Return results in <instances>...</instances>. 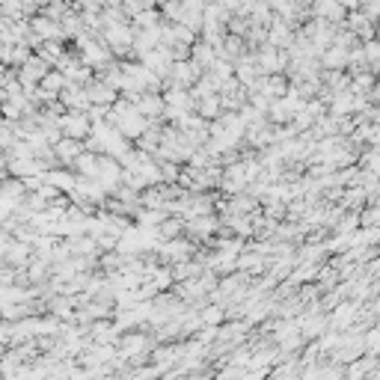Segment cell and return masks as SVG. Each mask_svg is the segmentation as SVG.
I'll return each instance as SVG.
<instances>
[{
    "instance_id": "cell-7",
    "label": "cell",
    "mask_w": 380,
    "mask_h": 380,
    "mask_svg": "<svg viewBox=\"0 0 380 380\" xmlns=\"http://www.w3.org/2000/svg\"><path fill=\"white\" fill-rule=\"evenodd\" d=\"M6 262L10 264H15V267H21V264H27V258H30V249L24 247V244H15V247H10L6 249Z\"/></svg>"
},
{
    "instance_id": "cell-6",
    "label": "cell",
    "mask_w": 380,
    "mask_h": 380,
    "mask_svg": "<svg viewBox=\"0 0 380 380\" xmlns=\"http://www.w3.org/2000/svg\"><path fill=\"white\" fill-rule=\"evenodd\" d=\"M181 232H185V223L176 220V217H172V220L163 217V220L158 223V235H163L167 241H176V238L181 235Z\"/></svg>"
},
{
    "instance_id": "cell-5",
    "label": "cell",
    "mask_w": 380,
    "mask_h": 380,
    "mask_svg": "<svg viewBox=\"0 0 380 380\" xmlns=\"http://www.w3.org/2000/svg\"><path fill=\"white\" fill-rule=\"evenodd\" d=\"M39 86H42V92H45V98H57V95L66 90V77H63V72H48L39 81Z\"/></svg>"
},
{
    "instance_id": "cell-8",
    "label": "cell",
    "mask_w": 380,
    "mask_h": 380,
    "mask_svg": "<svg viewBox=\"0 0 380 380\" xmlns=\"http://www.w3.org/2000/svg\"><path fill=\"white\" fill-rule=\"evenodd\" d=\"M220 315H223L220 309H214V306H211L208 312H205V321H220Z\"/></svg>"
},
{
    "instance_id": "cell-4",
    "label": "cell",
    "mask_w": 380,
    "mask_h": 380,
    "mask_svg": "<svg viewBox=\"0 0 380 380\" xmlns=\"http://www.w3.org/2000/svg\"><path fill=\"white\" fill-rule=\"evenodd\" d=\"M51 149H54V158L59 163H68V167H72V161L83 152V146H81V140H68V137H59V140L51 146Z\"/></svg>"
},
{
    "instance_id": "cell-1",
    "label": "cell",
    "mask_w": 380,
    "mask_h": 380,
    "mask_svg": "<svg viewBox=\"0 0 380 380\" xmlns=\"http://www.w3.org/2000/svg\"><path fill=\"white\" fill-rule=\"evenodd\" d=\"M57 128L68 140H83V137L92 131V119L86 113H63L57 119Z\"/></svg>"
},
{
    "instance_id": "cell-9",
    "label": "cell",
    "mask_w": 380,
    "mask_h": 380,
    "mask_svg": "<svg viewBox=\"0 0 380 380\" xmlns=\"http://www.w3.org/2000/svg\"><path fill=\"white\" fill-rule=\"evenodd\" d=\"M0 3H3V0H0Z\"/></svg>"
},
{
    "instance_id": "cell-2",
    "label": "cell",
    "mask_w": 380,
    "mask_h": 380,
    "mask_svg": "<svg viewBox=\"0 0 380 380\" xmlns=\"http://www.w3.org/2000/svg\"><path fill=\"white\" fill-rule=\"evenodd\" d=\"M83 92H86V101H90V105H95V107H110L116 101V90H110V86L101 81V77H98V81L92 77V81L83 86Z\"/></svg>"
},
{
    "instance_id": "cell-3",
    "label": "cell",
    "mask_w": 380,
    "mask_h": 380,
    "mask_svg": "<svg viewBox=\"0 0 380 380\" xmlns=\"http://www.w3.org/2000/svg\"><path fill=\"white\" fill-rule=\"evenodd\" d=\"M30 33L36 36L39 42H51V39H59L63 33H59V24L45 18V15H36V18L30 21Z\"/></svg>"
}]
</instances>
